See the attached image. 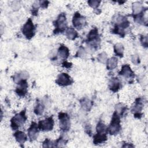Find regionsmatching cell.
<instances>
[{
  "instance_id": "4fadbf2b",
  "label": "cell",
  "mask_w": 148,
  "mask_h": 148,
  "mask_svg": "<svg viewBox=\"0 0 148 148\" xmlns=\"http://www.w3.org/2000/svg\"><path fill=\"white\" fill-rule=\"evenodd\" d=\"M18 84V87H17L16 92L20 97H24L27 92V82L26 80H22Z\"/></svg>"
},
{
  "instance_id": "4dcf8cb0",
  "label": "cell",
  "mask_w": 148,
  "mask_h": 148,
  "mask_svg": "<svg viewBox=\"0 0 148 148\" xmlns=\"http://www.w3.org/2000/svg\"><path fill=\"white\" fill-rule=\"evenodd\" d=\"M131 60H132V62L135 65H137L138 64V63H139V58L137 55L132 56L131 58Z\"/></svg>"
},
{
  "instance_id": "cb8c5ba5",
  "label": "cell",
  "mask_w": 148,
  "mask_h": 148,
  "mask_svg": "<svg viewBox=\"0 0 148 148\" xmlns=\"http://www.w3.org/2000/svg\"><path fill=\"white\" fill-rule=\"evenodd\" d=\"M97 132L99 134H106L107 127L101 122H99L96 127Z\"/></svg>"
},
{
  "instance_id": "ba28073f",
  "label": "cell",
  "mask_w": 148,
  "mask_h": 148,
  "mask_svg": "<svg viewBox=\"0 0 148 148\" xmlns=\"http://www.w3.org/2000/svg\"><path fill=\"white\" fill-rule=\"evenodd\" d=\"M54 126V120L52 117H50L45 120L39 121L38 128L44 131H49L53 129Z\"/></svg>"
},
{
  "instance_id": "30bf717a",
  "label": "cell",
  "mask_w": 148,
  "mask_h": 148,
  "mask_svg": "<svg viewBox=\"0 0 148 148\" xmlns=\"http://www.w3.org/2000/svg\"><path fill=\"white\" fill-rule=\"evenodd\" d=\"M72 23L73 26L75 28L77 29H80L83 26L86 24V21L84 17L81 16L79 13L76 12L73 16Z\"/></svg>"
},
{
  "instance_id": "277c9868",
  "label": "cell",
  "mask_w": 148,
  "mask_h": 148,
  "mask_svg": "<svg viewBox=\"0 0 148 148\" xmlns=\"http://www.w3.org/2000/svg\"><path fill=\"white\" fill-rule=\"evenodd\" d=\"M54 25L55 26V29L54 31V34L62 32L67 26L65 14L64 13L60 14L57 19L54 22Z\"/></svg>"
},
{
  "instance_id": "9c48e42d",
  "label": "cell",
  "mask_w": 148,
  "mask_h": 148,
  "mask_svg": "<svg viewBox=\"0 0 148 148\" xmlns=\"http://www.w3.org/2000/svg\"><path fill=\"white\" fill-rule=\"evenodd\" d=\"M56 83L61 86H67L73 83V80L67 73H62L58 75Z\"/></svg>"
},
{
  "instance_id": "7402d4cb",
  "label": "cell",
  "mask_w": 148,
  "mask_h": 148,
  "mask_svg": "<svg viewBox=\"0 0 148 148\" xmlns=\"http://www.w3.org/2000/svg\"><path fill=\"white\" fill-rule=\"evenodd\" d=\"M143 6L140 2H136L132 4V10H133V13L134 14L136 15L140 13L143 11Z\"/></svg>"
},
{
  "instance_id": "5bb4252c",
  "label": "cell",
  "mask_w": 148,
  "mask_h": 148,
  "mask_svg": "<svg viewBox=\"0 0 148 148\" xmlns=\"http://www.w3.org/2000/svg\"><path fill=\"white\" fill-rule=\"evenodd\" d=\"M119 75L124 76L126 78L132 79L134 77V73L131 69L130 66L128 64H125L122 66L121 71L119 72Z\"/></svg>"
},
{
  "instance_id": "9a60e30c",
  "label": "cell",
  "mask_w": 148,
  "mask_h": 148,
  "mask_svg": "<svg viewBox=\"0 0 148 148\" xmlns=\"http://www.w3.org/2000/svg\"><path fill=\"white\" fill-rule=\"evenodd\" d=\"M109 87L111 91L113 92H116L121 87V82L117 77L112 78L109 82Z\"/></svg>"
},
{
  "instance_id": "603a6c76",
  "label": "cell",
  "mask_w": 148,
  "mask_h": 148,
  "mask_svg": "<svg viewBox=\"0 0 148 148\" xmlns=\"http://www.w3.org/2000/svg\"><path fill=\"white\" fill-rule=\"evenodd\" d=\"M80 105L82 107L86 110H90L91 106H92V102L90 101L87 98H83L82 100H80Z\"/></svg>"
},
{
  "instance_id": "f546056e",
  "label": "cell",
  "mask_w": 148,
  "mask_h": 148,
  "mask_svg": "<svg viewBox=\"0 0 148 148\" xmlns=\"http://www.w3.org/2000/svg\"><path fill=\"white\" fill-rule=\"evenodd\" d=\"M43 147H54V146L53 145V143L51 141H50L49 139H46L43 143Z\"/></svg>"
},
{
  "instance_id": "44dd1931",
  "label": "cell",
  "mask_w": 148,
  "mask_h": 148,
  "mask_svg": "<svg viewBox=\"0 0 148 148\" xmlns=\"http://www.w3.org/2000/svg\"><path fill=\"white\" fill-rule=\"evenodd\" d=\"M114 51L115 54L117 56L122 57L123 56V53H124L123 45L120 43H116L114 46Z\"/></svg>"
},
{
  "instance_id": "d6986e66",
  "label": "cell",
  "mask_w": 148,
  "mask_h": 148,
  "mask_svg": "<svg viewBox=\"0 0 148 148\" xmlns=\"http://www.w3.org/2000/svg\"><path fill=\"white\" fill-rule=\"evenodd\" d=\"M117 65V58L116 57H112L106 61V68L109 70L114 69Z\"/></svg>"
},
{
  "instance_id": "3957f363",
  "label": "cell",
  "mask_w": 148,
  "mask_h": 148,
  "mask_svg": "<svg viewBox=\"0 0 148 148\" xmlns=\"http://www.w3.org/2000/svg\"><path fill=\"white\" fill-rule=\"evenodd\" d=\"M26 119L25 111L22 110L20 113L16 114L11 119V127L14 130L17 129L25 123Z\"/></svg>"
},
{
  "instance_id": "e0dca14e",
  "label": "cell",
  "mask_w": 148,
  "mask_h": 148,
  "mask_svg": "<svg viewBox=\"0 0 148 148\" xmlns=\"http://www.w3.org/2000/svg\"><path fill=\"white\" fill-rule=\"evenodd\" d=\"M13 136L16 138V140L20 144H23L27 140V136L24 132L22 131H17L14 134Z\"/></svg>"
},
{
  "instance_id": "1f68e13d",
  "label": "cell",
  "mask_w": 148,
  "mask_h": 148,
  "mask_svg": "<svg viewBox=\"0 0 148 148\" xmlns=\"http://www.w3.org/2000/svg\"><path fill=\"white\" fill-rule=\"evenodd\" d=\"M77 55H78L77 56H79V57H80L85 56V55H86V51H85L83 47H80V49H79V50H78V52H77Z\"/></svg>"
},
{
  "instance_id": "52a82bcc",
  "label": "cell",
  "mask_w": 148,
  "mask_h": 148,
  "mask_svg": "<svg viewBox=\"0 0 148 148\" xmlns=\"http://www.w3.org/2000/svg\"><path fill=\"white\" fill-rule=\"evenodd\" d=\"M60 120V127L63 131H67L70 128V119L65 113H60L58 114Z\"/></svg>"
},
{
  "instance_id": "4316f807",
  "label": "cell",
  "mask_w": 148,
  "mask_h": 148,
  "mask_svg": "<svg viewBox=\"0 0 148 148\" xmlns=\"http://www.w3.org/2000/svg\"><path fill=\"white\" fill-rule=\"evenodd\" d=\"M98 60L101 63H105L107 61V55L105 53L103 52L100 53L98 56Z\"/></svg>"
},
{
  "instance_id": "ffe728a7",
  "label": "cell",
  "mask_w": 148,
  "mask_h": 148,
  "mask_svg": "<svg viewBox=\"0 0 148 148\" xmlns=\"http://www.w3.org/2000/svg\"><path fill=\"white\" fill-rule=\"evenodd\" d=\"M66 36L69 39L74 40L77 37L78 34L74 28L70 27L68 28L66 31Z\"/></svg>"
},
{
  "instance_id": "d6a6232c",
  "label": "cell",
  "mask_w": 148,
  "mask_h": 148,
  "mask_svg": "<svg viewBox=\"0 0 148 148\" xmlns=\"http://www.w3.org/2000/svg\"><path fill=\"white\" fill-rule=\"evenodd\" d=\"M49 3L48 1H42L39 2V5L40 6L43 8H45L47 6V5Z\"/></svg>"
},
{
  "instance_id": "6da1fadb",
  "label": "cell",
  "mask_w": 148,
  "mask_h": 148,
  "mask_svg": "<svg viewBox=\"0 0 148 148\" xmlns=\"http://www.w3.org/2000/svg\"><path fill=\"white\" fill-rule=\"evenodd\" d=\"M116 23L113 32L115 34H119L121 36H123L124 35V29L129 26L130 23L126 18L121 16H119L117 18Z\"/></svg>"
},
{
  "instance_id": "f1b7e54d",
  "label": "cell",
  "mask_w": 148,
  "mask_h": 148,
  "mask_svg": "<svg viewBox=\"0 0 148 148\" xmlns=\"http://www.w3.org/2000/svg\"><path fill=\"white\" fill-rule=\"evenodd\" d=\"M140 42L142 45L146 47H147L148 45V42H147V36H145V35H142L141 38H140Z\"/></svg>"
},
{
  "instance_id": "8992f818",
  "label": "cell",
  "mask_w": 148,
  "mask_h": 148,
  "mask_svg": "<svg viewBox=\"0 0 148 148\" xmlns=\"http://www.w3.org/2000/svg\"><path fill=\"white\" fill-rule=\"evenodd\" d=\"M35 28L32 20L29 18L23 27L22 32L27 39H31L35 34Z\"/></svg>"
},
{
  "instance_id": "ac0fdd59",
  "label": "cell",
  "mask_w": 148,
  "mask_h": 148,
  "mask_svg": "<svg viewBox=\"0 0 148 148\" xmlns=\"http://www.w3.org/2000/svg\"><path fill=\"white\" fill-rule=\"evenodd\" d=\"M107 140L106 134H99L97 133L94 136V143L95 144H99L102 143Z\"/></svg>"
},
{
  "instance_id": "d4e9b609",
  "label": "cell",
  "mask_w": 148,
  "mask_h": 148,
  "mask_svg": "<svg viewBox=\"0 0 148 148\" xmlns=\"http://www.w3.org/2000/svg\"><path fill=\"white\" fill-rule=\"evenodd\" d=\"M43 110H44L43 105L42 103L38 102L34 109V112L35 113V114L38 115H40L43 113Z\"/></svg>"
},
{
  "instance_id": "83f0119b",
  "label": "cell",
  "mask_w": 148,
  "mask_h": 148,
  "mask_svg": "<svg viewBox=\"0 0 148 148\" xmlns=\"http://www.w3.org/2000/svg\"><path fill=\"white\" fill-rule=\"evenodd\" d=\"M101 1H94V0H91V1H88V3L89 4V5L93 8H97L99 3H100Z\"/></svg>"
},
{
  "instance_id": "2e32d148",
  "label": "cell",
  "mask_w": 148,
  "mask_h": 148,
  "mask_svg": "<svg viewBox=\"0 0 148 148\" xmlns=\"http://www.w3.org/2000/svg\"><path fill=\"white\" fill-rule=\"evenodd\" d=\"M58 54L61 58L66 60L69 55V49L65 46L61 45L58 49Z\"/></svg>"
},
{
  "instance_id": "484cf974",
  "label": "cell",
  "mask_w": 148,
  "mask_h": 148,
  "mask_svg": "<svg viewBox=\"0 0 148 148\" xmlns=\"http://www.w3.org/2000/svg\"><path fill=\"white\" fill-rule=\"evenodd\" d=\"M116 111L115 112L118 114V115H120L122 114L124 111L125 110V106L123 105L121 103H119L116 106Z\"/></svg>"
},
{
  "instance_id": "5b68a950",
  "label": "cell",
  "mask_w": 148,
  "mask_h": 148,
  "mask_svg": "<svg viewBox=\"0 0 148 148\" xmlns=\"http://www.w3.org/2000/svg\"><path fill=\"white\" fill-rule=\"evenodd\" d=\"M87 41L90 46L95 49L97 48L100 42V39L98 36V29L96 28H94L89 32Z\"/></svg>"
},
{
  "instance_id": "7a4b0ae2",
  "label": "cell",
  "mask_w": 148,
  "mask_h": 148,
  "mask_svg": "<svg viewBox=\"0 0 148 148\" xmlns=\"http://www.w3.org/2000/svg\"><path fill=\"white\" fill-rule=\"evenodd\" d=\"M120 117L119 115L115 112L113 115L110 124L108 128V131L110 135H116L120 132Z\"/></svg>"
},
{
  "instance_id": "7c38bea8",
  "label": "cell",
  "mask_w": 148,
  "mask_h": 148,
  "mask_svg": "<svg viewBox=\"0 0 148 148\" xmlns=\"http://www.w3.org/2000/svg\"><path fill=\"white\" fill-rule=\"evenodd\" d=\"M38 125L35 122H32L30 127L28 130V136L31 141L35 140L38 135Z\"/></svg>"
},
{
  "instance_id": "8fae6325",
  "label": "cell",
  "mask_w": 148,
  "mask_h": 148,
  "mask_svg": "<svg viewBox=\"0 0 148 148\" xmlns=\"http://www.w3.org/2000/svg\"><path fill=\"white\" fill-rule=\"evenodd\" d=\"M142 109V102L141 98H138L136 100L134 106H132L131 111L134 113V116L138 118H140L141 117L142 113L141 111Z\"/></svg>"
}]
</instances>
